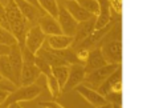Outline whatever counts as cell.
I'll list each match as a JSON object with an SVG mask.
<instances>
[{"label": "cell", "mask_w": 151, "mask_h": 108, "mask_svg": "<svg viewBox=\"0 0 151 108\" xmlns=\"http://www.w3.org/2000/svg\"><path fill=\"white\" fill-rule=\"evenodd\" d=\"M121 20L115 21L109 32L99 43V48L107 64L122 63V40H121Z\"/></svg>", "instance_id": "obj_1"}, {"label": "cell", "mask_w": 151, "mask_h": 108, "mask_svg": "<svg viewBox=\"0 0 151 108\" xmlns=\"http://www.w3.org/2000/svg\"><path fill=\"white\" fill-rule=\"evenodd\" d=\"M42 88L40 85H37L36 83L31 85H20L17 87L15 91L8 95V98L5 99V101L0 106V108H7L11 104H16V103H21V101H29V100H35L41 95Z\"/></svg>", "instance_id": "obj_2"}, {"label": "cell", "mask_w": 151, "mask_h": 108, "mask_svg": "<svg viewBox=\"0 0 151 108\" xmlns=\"http://www.w3.org/2000/svg\"><path fill=\"white\" fill-rule=\"evenodd\" d=\"M119 66L121 64H106V66L101 67V68H97L94 71L88 72L85 75V79H83L82 84L91 88V90H97Z\"/></svg>", "instance_id": "obj_3"}, {"label": "cell", "mask_w": 151, "mask_h": 108, "mask_svg": "<svg viewBox=\"0 0 151 108\" xmlns=\"http://www.w3.org/2000/svg\"><path fill=\"white\" fill-rule=\"evenodd\" d=\"M85 68H83V64H70L69 66V75L68 79H66V83L64 85V88L61 90V93H66L70 92L72 90H74L77 85L82 84L83 79H85Z\"/></svg>", "instance_id": "obj_4"}, {"label": "cell", "mask_w": 151, "mask_h": 108, "mask_svg": "<svg viewBox=\"0 0 151 108\" xmlns=\"http://www.w3.org/2000/svg\"><path fill=\"white\" fill-rule=\"evenodd\" d=\"M56 19H57V21H58V26H60L63 35L74 36L78 23L72 18V15L60 4V3H58V13H57V18Z\"/></svg>", "instance_id": "obj_5"}, {"label": "cell", "mask_w": 151, "mask_h": 108, "mask_svg": "<svg viewBox=\"0 0 151 108\" xmlns=\"http://www.w3.org/2000/svg\"><path fill=\"white\" fill-rule=\"evenodd\" d=\"M47 36L42 34V31L40 29V27L37 26H32L28 29L25 35V42H24V47L28 51H31L32 53H36L39 51V48L42 45V43L45 42Z\"/></svg>", "instance_id": "obj_6"}, {"label": "cell", "mask_w": 151, "mask_h": 108, "mask_svg": "<svg viewBox=\"0 0 151 108\" xmlns=\"http://www.w3.org/2000/svg\"><path fill=\"white\" fill-rule=\"evenodd\" d=\"M16 5H17L19 11L21 12V15L24 16L27 21H28L31 26H36L37 21H39L40 16L44 15L41 9H39L37 7H35L33 4H31L27 0H15Z\"/></svg>", "instance_id": "obj_7"}, {"label": "cell", "mask_w": 151, "mask_h": 108, "mask_svg": "<svg viewBox=\"0 0 151 108\" xmlns=\"http://www.w3.org/2000/svg\"><path fill=\"white\" fill-rule=\"evenodd\" d=\"M57 1L70 13L72 18H73L77 23H81V21L89 20L90 18H93V15L86 12V11L78 4V1H76V0H57Z\"/></svg>", "instance_id": "obj_8"}, {"label": "cell", "mask_w": 151, "mask_h": 108, "mask_svg": "<svg viewBox=\"0 0 151 108\" xmlns=\"http://www.w3.org/2000/svg\"><path fill=\"white\" fill-rule=\"evenodd\" d=\"M41 72L39 71L33 61H23L20 74V85H31L37 82Z\"/></svg>", "instance_id": "obj_9"}, {"label": "cell", "mask_w": 151, "mask_h": 108, "mask_svg": "<svg viewBox=\"0 0 151 108\" xmlns=\"http://www.w3.org/2000/svg\"><path fill=\"white\" fill-rule=\"evenodd\" d=\"M94 24H96V16L90 18L89 20H85V21H81L78 23L77 26V29H76V34L73 36V44L70 45V48H74L77 47L80 43H82L91 32L94 31Z\"/></svg>", "instance_id": "obj_10"}, {"label": "cell", "mask_w": 151, "mask_h": 108, "mask_svg": "<svg viewBox=\"0 0 151 108\" xmlns=\"http://www.w3.org/2000/svg\"><path fill=\"white\" fill-rule=\"evenodd\" d=\"M106 64H107V61L105 60L104 55H102L101 48L96 47L89 51L88 59H86V61L83 63V68H85V72L88 74V72L94 71V69H97V68H101V67L106 66Z\"/></svg>", "instance_id": "obj_11"}, {"label": "cell", "mask_w": 151, "mask_h": 108, "mask_svg": "<svg viewBox=\"0 0 151 108\" xmlns=\"http://www.w3.org/2000/svg\"><path fill=\"white\" fill-rule=\"evenodd\" d=\"M37 26L40 27V29L42 31V34L45 36H53V35H61V28L58 26L57 19L52 18V16L44 13L42 16H40L39 21H37Z\"/></svg>", "instance_id": "obj_12"}, {"label": "cell", "mask_w": 151, "mask_h": 108, "mask_svg": "<svg viewBox=\"0 0 151 108\" xmlns=\"http://www.w3.org/2000/svg\"><path fill=\"white\" fill-rule=\"evenodd\" d=\"M74 90L93 107H99V106H104V104L107 103L106 99H105L102 95H99L96 90H91V88L86 87V85H83V84L77 85Z\"/></svg>", "instance_id": "obj_13"}, {"label": "cell", "mask_w": 151, "mask_h": 108, "mask_svg": "<svg viewBox=\"0 0 151 108\" xmlns=\"http://www.w3.org/2000/svg\"><path fill=\"white\" fill-rule=\"evenodd\" d=\"M99 4L98 15L96 16V24H94V29L104 28L109 23H111V7H110L109 0H97Z\"/></svg>", "instance_id": "obj_14"}, {"label": "cell", "mask_w": 151, "mask_h": 108, "mask_svg": "<svg viewBox=\"0 0 151 108\" xmlns=\"http://www.w3.org/2000/svg\"><path fill=\"white\" fill-rule=\"evenodd\" d=\"M8 60L12 67L13 75H15L16 80H17L19 85H20V74H21V67H23V58H21V51L19 44H13L9 48V53H8Z\"/></svg>", "instance_id": "obj_15"}, {"label": "cell", "mask_w": 151, "mask_h": 108, "mask_svg": "<svg viewBox=\"0 0 151 108\" xmlns=\"http://www.w3.org/2000/svg\"><path fill=\"white\" fill-rule=\"evenodd\" d=\"M47 44L53 50H65L73 44V36H66V35H53L48 36L45 39Z\"/></svg>", "instance_id": "obj_16"}, {"label": "cell", "mask_w": 151, "mask_h": 108, "mask_svg": "<svg viewBox=\"0 0 151 108\" xmlns=\"http://www.w3.org/2000/svg\"><path fill=\"white\" fill-rule=\"evenodd\" d=\"M121 80H122V67L119 66L114 72H113L111 75H110L109 77H107L106 80H105L104 83H102L101 85H99L98 88H97L96 91L99 93V95H102L105 98V96H106L107 93L111 91L113 85H114L117 82H121Z\"/></svg>", "instance_id": "obj_17"}, {"label": "cell", "mask_w": 151, "mask_h": 108, "mask_svg": "<svg viewBox=\"0 0 151 108\" xmlns=\"http://www.w3.org/2000/svg\"><path fill=\"white\" fill-rule=\"evenodd\" d=\"M0 75H1L3 79L11 82L12 84H15L16 87H20L15 77V75H13L12 67H11L9 60H8V56H0Z\"/></svg>", "instance_id": "obj_18"}, {"label": "cell", "mask_w": 151, "mask_h": 108, "mask_svg": "<svg viewBox=\"0 0 151 108\" xmlns=\"http://www.w3.org/2000/svg\"><path fill=\"white\" fill-rule=\"evenodd\" d=\"M40 8L42 9V12L47 15L52 16V18H57L58 13V1L57 0H37Z\"/></svg>", "instance_id": "obj_19"}, {"label": "cell", "mask_w": 151, "mask_h": 108, "mask_svg": "<svg viewBox=\"0 0 151 108\" xmlns=\"http://www.w3.org/2000/svg\"><path fill=\"white\" fill-rule=\"evenodd\" d=\"M52 75L55 76V79L57 80L60 88L63 90L66 83V79H68V75H69V66L52 67Z\"/></svg>", "instance_id": "obj_20"}, {"label": "cell", "mask_w": 151, "mask_h": 108, "mask_svg": "<svg viewBox=\"0 0 151 108\" xmlns=\"http://www.w3.org/2000/svg\"><path fill=\"white\" fill-rule=\"evenodd\" d=\"M45 77H47V87H48V90H49V92H50V95H52V98H53V99L60 98V95H61V88H60V85H58L57 80L55 79V76L50 74V75H48V76H45Z\"/></svg>", "instance_id": "obj_21"}, {"label": "cell", "mask_w": 151, "mask_h": 108, "mask_svg": "<svg viewBox=\"0 0 151 108\" xmlns=\"http://www.w3.org/2000/svg\"><path fill=\"white\" fill-rule=\"evenodd\" d=\"M78 4H80L86 12L90 13V15H93V16L98 15L99 4L97 0H78Z\"/></svg>", "instance_id": "obj_22"}, {"label": "cell", "mask_w": 151, "mask_h": 108, "mask_svg": "<svg viewBox=\"0 0 151 108\" xmlns=\"http://www.w3.org/2000/svg\"><path fill=\"white\" fill-rule=\"evenodd\" d=\"M35 66L39 68V71L41 72L42 75H45V76H48V75L52 74V67L49 66V64L47 63V61H44L41 58H39V56L35 55V60H33Z\"/></svg>", "instance_id": "obj_23"}, {"label": "cell", "mask_w": 151, "mask_h": 108, "mask_svg": "<svg viewBox=\"0 0 151 108\" xmlns=\"http://www.w3.org/2000/svg\"><path fill=\"white\" fill-rule=\"evenodd\" d=\"M0 43L1 44H5V45H13V44H17V42H16V39L13 37V35L11 34L9 31H7V29L1 28L0 27Z\"/></svg>", "instance_id": "obj_24"}, {"label": "cell", "mask_w": 151, "mask_h": 108, "mask_svg": "<svg viewBox=\"0 0 151 108\" xmlns=\"http://www.w3.org/2000/svg\"><path fill=\"white\" fill-rule=\"evenodd\" d=\"M105 99L113 106H122V92H109Z\"/></svg>", "instance_id": "obj_25"}, {"label": "cell", "mask_w": 151, "mask_h": 108, "mask_svg": "<svg viewBox=\"0 0 151 108\" xmlns=\"http://www.w3.org/2000/svg\"><path fill=\"white\" fill-rule=\"evenodd\" d=\"M0 27L7 31H9V23H8V19L5 16V11H4V5L0 1Z\"/></svg>", "instance_id": "obj_26"}, {"label": "cell", "mask_w": 151, "mask_h": 108, "mask_svg": "<svg viewBox=\"0 0 151 108\" xmlns=\"http://www.w3.org/2000/svg\"><path fill=\"white\" fill-rule=\"evenodd\" d=\"M19 104H20V107H23V108H44L40 103H33V100L21 101V103H19Z\"/></svg>", "instance_id": "obj_27"}, {"label": "cell", "mask_w": 151, "mask_h": 108, "mask_svg": "<svg viewBox=\"0 0 151 108\" xmlns=\"http://www.w3.org/2000/svg\"><path fill=\"white\" fill-rule=\"evenodd\" d=\"M40 104L44 108H65L57 101H40Z\"/></svg>", "instance_id": "obj_28"}, {"label": "cell", "mask_w": 151, "mask_h": 108, "mask_svg": "<svg viewBox=\"0 0 151 108\" xmlns=\"http://www.w3.org/2000/svg\"><path fill=\"white\" fill-rule=\"evenodd\" d=\"M9 45H5L0 43V56H7L9 53Z\"/></svg>", "instance_id": "obj_29"}, {"label": "cell", "mask_w": 151, "mask_h": 108, "mask_svg": "<svg viewBox=\"0 0 151 108\" xmlns=\"http://www.w3.org/2000/svg\"><path fill=\"white\" fill-rule=\"evenodd\" d=\"M9 93H11V92H8V91L0 90V106H1V104L5 101V99L8 98V95H9Z\"/></svg>", "instance_id": "obj_30"}, {"label": "cell", "mask_w": 151, "mask_h": 108, "mask_svg": "<svg viewBox=\"0 0 151 108\" xmlns=\"http://www.w3.org/2000/svg\"><path fill=\"white\" fill-rule=\"evenodd\" d=\"M27 1H29L31 4H33L35 7H37L39 9H41V8H40V5H39V3H37V0H27ZM41 11H42V9H41Z\"/></svg>", "instance_id": "obj_31"}, {"label": "cell", "mask_w": 151, "mask_h": 108, "mask_svg": "<svg viewBox=\"0 0 151 108\" xmlns=\"http://www.w3.org/2000/svg\"><path fill=\"white\" fill-rule=\"evenodd\" d=\"M94 108H113V104H110V103H106V104H104V106L94 107Z\"/></svg>", "instance_id": "obj_32"}, {"label": "cell", "mask_w": 151, "mask_h": 108, "mask_svg": "<svg viewBox=\"0 0 151 108\" xmlns=\"http://www.w3.org/2000/svg\"><path fill=\"white\" fill-rule=\"evenodd\" d=\"M8 108H16V104H11V106L8 107Z\"/></svg>", "instance_id": "obj_33"}, {"label": "cell", "mask_w": 151, "mask_h": 108, "mask_svg": "<svg viewBox=\"0 0 151 108\" xmlns=\"http://www.w3.org/2000/svg\"><path fill=\"white\" fill-rule=\"evenodd\" d=\"M16 108H23V107H20V104H19V103H16Z\"/></svg>", "instance_id": "obj_34"}, {"label": "cell", "mask_w": 151, "mask_h": 108, "mask_svg": "<svg viewBox=\"0 0 151 108\" xmlns=\"http://www.w3.org/2000/svg\"><path fill=\"white\" fill-rule=\"evenodd\" d=\"M76 1H78V0H76Z\"/></svg>", "instance_id": "obj_35"}, {"label": "cell", "mask_w": 151, "mask_h": 108, "mask_svg": "<svg viewBox=\"0 0 151 108\" xmlns=\"http://www.w3.org/2000/svg\"><path fill=\"white\" fill-rule=\"evenodd\" d=\"M7 108H8V107H7Z\"/></svg>", "instance_id": "obj_36"}]
</instances>
